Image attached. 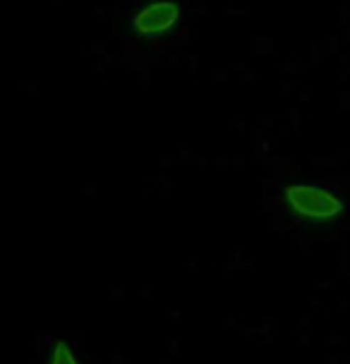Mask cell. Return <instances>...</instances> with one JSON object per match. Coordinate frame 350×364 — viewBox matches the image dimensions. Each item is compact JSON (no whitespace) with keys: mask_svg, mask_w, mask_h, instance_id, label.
<instances>
[{"mask_svg":"<svg viewBox=\"0 0 350 364\" xmlns=\"http://www.w3.org/2000/svg\"><path fill=\"white\" fill-rule=\"evenodd\" d=\"M267 211L283 228L309 237L350 230V187L341 178H283L267 187Z\"/></svg>","mask_w":350,"mask_h":364,"instance_id":"obj_1","label":"cell"},{"mask_svg":"<svg viewBox=\"0 0 350 364\" xmlns=\"http://www.w3.org/2000/svg\"><path fill=\"white\" fill-rule=\"evenodd\" d=\"M194 17V0H125L122 41L134 58H164L187 41Z\"/></svg>","mask_w":350,"mask_h":364,"instance_id":"obj_2","label":"cell"},{"mask_svg":"<svg viewBox=\"0 0 350 364\" xmlns=\"http://www.w3.org/2000/svg\"><path fill=\"white\" fill-rule=\"evenodd\" d=\"M34 364H92L89 357L82 353L80 343L65 331H48L36 348Z\"/></svg>","mask_w":350,"mask_h":364,"instance_id":"obj_3","label":"cell"}]
</instances>
